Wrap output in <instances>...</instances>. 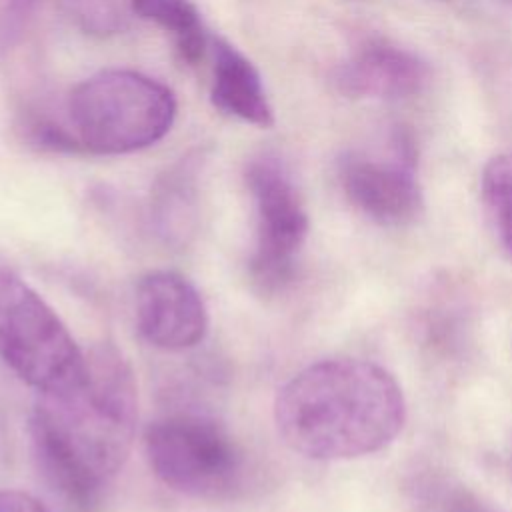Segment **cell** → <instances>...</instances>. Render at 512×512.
I'll return each instance as SVG.
<instances>
[{"mask_svg": "<svg viewBox=\"0 0 512 512\" xmlns=\"http://www.w3.org/2000/svg\"><path fill=\"white\" fill-rule=\"evenodd\" d=\"M136 424L132 366L116 346L98 344L68 384L36 396L28 432L48 484L70 506L90 512L126 464Z\"/></svg>", "mask_w": 512, "mask_h": 512, "instance_id": "6da1fadb", "label": "cell"}, {"mask_svg": "<svg viewBox=\"0 0 512 512\" xmlns=\"http://www.w3.org/2000/svg\"><path fill=\"white\" fill-rule=\"evenodd\" d=\"M406 422L396 378L360 358H328L296 372L276 394L274 424L296 454L338 462L388 448Z\"/></svg>", "mask_w": 512, "mask_h": 512, "instance_id": "7a4b0ae2", "label": "cell"}, {"mask_svg": "<svg viewBox=\"0 0 512 512\" xmlns=\"http://www.w3.org/2000/svg\"><path fill=\"white\" fill-rule=\"evenodd\" d=\"M84 152L128 154L166 136L176 118L172 92L132 70H102L82 80L68 100Z\"/></svg>", "mask_w": 512, "mask_h": 512, "instance_id": "3957f363", "label": "cell"}, {"mask_svg": "<svg viewBox=\"0 0 512 512\" xmlns=\"http://www.w3.org/2000/svg\"><path fill=\"white\" fill-rule=\"evenodd\" d=\"M144 454L164 486L196 500H226L244 486V452L228 428L208 414L156 418L144 430Z\"/></svg>", "mask_w": 512, "mask_h": 512, "instance_id": "277c9868", "label": "cell"}, {"mask_svg": "<svg viewBox=\"0 0 512 512\" xmlns=\"http://www.w3.org/2000/svg\"><path fill=\"white\" fill-rule=\"evenodd\" d=\"M84 354L56 310L22 276L0 266V360L40 394L68 384Z\"/></svg>", "mask_w": 512, "mask_h": 512, "instance_id": "5b68a950", "label": "cell"}, {"mask_svg": "<svg viewBox=\"0 0 512 512\" xmlns=\"http://www.w3.org/2000/svg\"><path fill=\"white\" fill-rule=\"evenodd\" d=\"M246 184L254 204L248 278L260 294H276L296 276L310 230L308 212L290 170L272 154L248 162Z\"/></svg>", "mask_w": 512, "mask_h": 512, "instance_id": "8992f818", "label": "cell"}, {"mask_svg": "<svg viewBox=\"0 0 512 512\" xmlns=\"http://www.w3.org/2000/svg\"><path fill=\"white\" fill-rule=\"evenodd\" d=\"M338 180L348 202L374 224L402 228L424 212V194L416 178V148L404 132L392 136L388 156L364 152L342 156Z\"/></svg>", "mask_w": 512, "mask_h": 512, "instance_id": "52a82bcc", "label": "cell"}, {"mask_svg": "<svg viewBox=\"0 0 512 512\" xmlns=\"http://www.w3.org/2000/svg\"><path fill=\"white\" fill-rule=\"evenodd\" d=\"M134 318L140 336L164 352L190 350L208 332L202 294L174 270H150L140 276L134 290Z\"/></svg>", "mask_w": 512, "mask_h": 512, "instance_id": "ba28073f", "label": "cell"}, {"mask_svg": "<svg viewBox=\"0 0 512 512\" xmlns=\"http://www.w3.org/2000/svg\"><path fill=\"white\" fill-rule=\"evenodd\" d=\"M430 82V66L412 50L388 40L366 38L332 72L334 88L356 100H404Z\"/></svg>", "mask_w": 512, "mask_h": 512, "instance_id": "9c48e42d", "label": "cell"}, {"mask_svg": "<svg viewBox=\"0 0 512 512\" xmlns=\"http://www.w3.org/2000/svg\"><path fill=\"white\" fill-rule=\"evenodd\" d=\"M204 166V150H190L170 164L152 184L148 200L150 228L170 248H184L198 230Z\"/></svg>", "mask_w": 512, "mask_h": 512, "instance_id": "30bf717a", "label": "cell"}, {"mask_svg": "<svg viewBox=\"0 0 512 512\" xmlns=\"http://www.w3.org/2000/svg\"><path fill=\"white\" fill-rule=\"evenodd\" d=\"M210 98L220 112L242 122L260 128H268L274 122L260 72L236 46L222 38L214 40Z\"/></svg>", "mask_w": 512, "mask_h": 512, "instance_id": "8fae6325", "label": "cell"}, {"mask_svg": "<svg viewBox=\"0 0 512 512\" xmlns=\"http://www.w3.org/2000/svg\"><path fill=\"white\" fill-rule=\"evenodd\" d=\"M132 12L168 32L180 58L194 66L204 58L208 36L192 0H130Z\"/></svg>", "mask_w": 512, "mask_h": 512, "instance_id": "7c38bea8", "label": "cell"}, {"mask_svg": "<svg viewBox=\"0 0 512 512\" xmlns=\"http://www.w3.org/2000/svg\"><path fill=\"white\" fill-rule=\"evenodd\" d=\"M480 196L488 224L512 260V156H494L484 166Z\"/></svg>", "mask_w": 512, "mask_h": 512, "instance_id": "4fadbf2b", "label": "cell"}, {"mask_svg": "<svg viewBox=\"0 0 512 512\" xmlns=\"http://www.w3.org/2000/svg\"><path fill=\"white\" fill-rule=\"evenodd\" d=\"M412 512H494L462 484L430 478L414 490Z\"/></svg>", "mask_w": 512, "mask_h": 512, "instance_id": "5bb4252c", "label": "cell"}, {"mask_svg": "<svg viewBox=\"0 0 512 512\" xmlns=\"http://www.w3.org/2000/svg\"><path fill=\"white\" fill-rule=\"evenodd\" d=\"M66 16L86 34L106 38L128 26L120 0H62Z\"/></svg>", "mask_w": 512, "mask_h": 512, "instance_id": "9a60e30c", "label": "cell"}, {"mask_svg": "<svg viewBox=\"0 0 512 512\" xmlns=\"http://www.w3.org/2000/svg\"><path fill=\"white\" fill-rule=\"evenodd\" d=\"M18 132L22 140L36 150L54 152V154L84 152L76 134L68 132L60 124H56L52 118L38 112H24L18 120Z\"/></svg>", "mask_w": 512, "mask_h": 512, "instance_id": "2e32d148", "label": "cell"}, {"mask_svg": "<svg viewBox=\"0 0 512 512\" xmlns=\"http://www.w3.org/2000/svg\"><path fill=\"white\" fill-rule=\"evenodd\" d=\"M40 0H0V52L10 50L24 34Z\"/></svg>", "mask_w": 512, "mask_h": 512, "instance_id": "e0dca14e", "label": "cell"}, {"mask_svg": "<svg viewBox=\"0 0 512 512\" xmlns=\"http://www.w3.org/2000/svg\"><path fill=\"white\" fill-rule=\"evenodd\" d=\"M0 512H50L38 498L20 490H0Z\"/></svg>", "mask_w": 512, "mask_h": 512, "instance_id": "ac0fdd59", "label": "cell"}, {"mask_svg": "<svg viewBox=\"0 0 512 512\" xmlns=\"http://www.w3.org/2000/svg\"><path fill=\"white\" fill-rule=\"evenodd\" d=\"M440 2H448V0H440Z\"/></svg>", "mask_w": 512, "mask_h": 512, "instance_id": "d6986e66", "label": "cell"}, {"mask_svg": "<svg viewBox=\"0 0 512 512\" xmlns=\"http://www.w3.org/2000/svg\"><path fill=\"white\" fill-rule=\"evenodd\" d=\"M510 2H512V0H510Z\"/></svg>", "mask_w": 512, "mask_h": 512, "instance_id": "ffe728a7", "label": "cell"}]
</instances>
